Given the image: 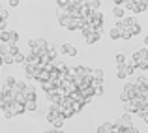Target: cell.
Returning <instances> with one entry per match:
<instances>
[{
    "instance_id": "cell-1",
    "label": "cell",
    "mask_w": 148,
    "mask_h": 133,
    "mask_svg": "<svg viewBox=\"0 0 148 133\" xmlns=\"http://www.w3.org/2000/svg\"><path fill=\"white\" fill-rule=\"evenodd\" d=\"M43 69V66H32V64H25V75L28 77V79H36L38 77V73Z\"/></svg>"
},
{
    "instance_id": "cell-2",
    "label": "cell",
    "mask_w": 148,
    "mask_h": 133,
    "mask_svg": "<svg viewBox=\"0 0 148 133\" xmlns=\"http://www.w3.org/2000/svg\"><path fill=\"white\" fill-rule=\"evenodd\" d=\"M124 105H126V111H127V112H137L139 109H143L141 96H137V97H133V99H130L127 103H124Z\"/></svg>"
},
{
    "instance_id": "cell-3",
    "label": "cell",
    "mask_w": 148,
    "mask_h": 133,
    "mask_svg": "<svg viewBox=\"0 0 148 133\" xmlns=\"http://www.w3.org/2000/svg\"><path fill=\"white\" fill-rule=\"evenodd\" d=\"M143 60H148V49H139V51L133 53V66L135 68H137V64L143 62Z\"/></svg>"
},
{
    "instance_id": "cell-4",
    "label": "cell",
    "mask_w": 148,
    "mask_h": 133,
    "mask_svg": "<svg viewBox=\"0 0 148 133\" xmlns=\"http://www.w3.org/2000/svg\"><path fill=\"white\" fill-rule=\"evenodd\" d=\"M60 116V105L58 103H53V107L47 111V122H53L54 118H58Z\"/></svg>"
},
{
    "instance_id": "cell-5",
    "label": "cell",
    "mask_w": 148,
    "mask_h": 133,
    "mask_svg": "<svg viewBox=\"0 0 148 133\" xmlns=\"http://www.w3.org/2000/svg\"><path fill=\"white\" fill-rule=\"evenodd\" d=\"M116 124H118L120 128H124V130H130V128L133 126V122H131V116H130V114H122V116L118 118V122H116Z\"/></svg>"
},
{
    "instance_id": "cell-6",
    "label": "cell",
    "mask_w": 148,
    "mask_h": 133,
    "mask_svg": "<svg viewBox=\"0 0 148 133\" xmlns=\"http://www.w3.org/2000/svg\"><path fill=\"white\" fill-rule=\"evenodd\" d=\"M60 53H64V54H68V56H75L79 51H77V47L75 45H71V43H62V49H60Z\"/></svg>"
},
{
    "instance_id": "cell-7",
    "label": "cell",
    "mask_w": 148,
    "mask_h": 133,
    "mask_svg": "<svg viewBox=\"0 0 148 133\" xmlns=\"http://www.w3.org/2000/svg\"><path fill=\"white\" fill-rule=\"evenodd\" d=\"M10 107H11V111L15 112V114H23V112H26V109H25V103H19V101H10Z\"/></svg>"
},
{
    "instance_id": "cell-8",
    "label": "cell",
    "mask_w": 148,
    "mask_h": 133,
    "mask_svg": "<svg viewBox=\"0 0 148 133\" xmlns=\"http://www.w3.org/2000/svg\"><path fill=\"white\" fill-rule=\"evenodd\" d=\"M23 94L26 96V99H36V88H34V84H26Z\"/></svg>"
},
{
    "instance_id": "cell-9",
    "label": "cell",
    "mask_w": 148,
    "mask_h": 133,
    "mask_svg": "<svg viewBox=\"0 0 148 133\" xmlns=\"http://www.w3.org/2000/svg\"><path fill=\"white\" fill-rule=\"evenodd\" d=\"M34 81H38V83H45V81H51V71L47 69H41L40 73H38V77Z\"/></svg>"
},
{
    "instance_id": "cell-10",
    "label": "cell",
    "mask_w": 148,
    "mask_h": 133,
    "mask_svg": "<svg viewBox=\"0 0 148 133\" xmlns=\"http://www.w3.org/2000/svg\"><path fill=\"white\" fill-rule=\"evenodd\" d=\"M60 105V103H58ZM60 114L64 116V118H71L73 114H75V111H73L71 107H66V105H60Z\"/></svg>"
},
{
    "instance_id": "cell-11",
    "label": "cell",
    "mask_w": 148,
    "mask_h": 133,
    "mask_svg": "<svg viewBox=\"0 0 148 133\" xmlns=\"http://www.w3.org/2000/svg\"><path fill=\"white\" fill-rule=\"evenodd\" d=\"M112 131H114V124L111 122H105L98 128V133H112Z\"/></svg>"
},
{
    "instance_id": "cell-12",
    "label": "cell",
    "mask_w": 148,
    "mask_h": 133,
    "mask_svg": "<svg viewBox=\"0 0 148 133\" xmlns=\"http://www.w3.org/2000/svg\"><path fill=\"white\" fill-rule=\"evenodd\" d=\"M135 86H137V90H145L148 88V77H137V81H135Z\"/></svg>"
},
{
    "instance_id": "cell-13",
    "label": "cell",
    "mask_w": 148,
    "mask_h": 133,
    "mask_svg": "<svg viewBox=\"0 0 148 133\" xmlns=\"http://www.w3.org/2000/svg\"><path fill=\"white\" fill-rule=\"evenodd\" d=\"M8 36H10V40H8L10 45H17L19 43V34L15 32V30H8Z\"/></svg>"
},
{
    "instance_id": "cell-14",
    "label": "cell",
    "mask_w": 148,
    "mask_h": 133,
    "mask_svg": "<svg viewBox=\"0 0 148 133\" xmlns=\"http://www.w3.org/2000/svg\"><path fill=\"white\" fill-rule=\"evenodd\" d=\"M99 36H101L99 32H92V34H88V36H84V38H86V43L92 45V43H96V41L99 40Z\"/></svg>"
},
{
    "instance_id": "cell-15",
    "label": "cell",
    "mask_w": 148,
    "mask_h": 133,
    "mask_svg": "<svg viewBox=\"0 0 148 133\" xmlns=\"http://www.w3.org/2000/svg\"><path fill=\"white\" fill-rule=\"evenodd\" d=\"M56 17H58V21L64 17H69V10L68 8H56Z\"/></svg>"
},
{
    "instance_id": "cell-16",
    "label": "cell",
    "mask_w": 148,
    "mask_h": 133,
    "mask_svg": "<svg viewBox=\"0 0 148 133\" xmlns=\"http://www.w3.org/2000/svg\"><path fill=\"white\" fill-rule=\"evenodd\" d=\"M36 107H38L36 99H26V103H25V109H26V112H32V111H36Z\"/></svg>"
},
{
    "instance_id": "cell-17",
    "label": "cell",
    "mask_w": 148,
    "mask_h": 133,
    "mask_svg": "<svg viewBox=\"0 0 148 133\" xmlns=\"http://www.w3.org/2000/svg\"><path fill=\"white\" fill-rule=\"evenodd\" d=\"M124 10H126L124 6H116L114 10H112V15H114L116 19H124Z\"/></svg>"
},
{
    "instance_id": "cell-18",
    "label": "cell",
    "mask_w": 148,
    "mask_h": 133,
    "mask_svg": "<svg viewBox=\"0 0 148 133\" xmlns=\"http://www.w3.org/2000/svg\"><path fill=\"white\" fill-rule=\"evenodd\" d=\"M109 36H111V40H120V38H122V32H120V30L114 26V28L109 30Z\"/></svg>"
},
{
    "instance_id": "cell-19",
    "label": "cell",
    "mask_w": 148,
    "mask_h": 133,
    "mask_svg": "<svg viewBox=\"0 0 148 133\" xmlns=\"http://www.w3.org/2000/svg\"><path fill=\"white\" fill-rule=\"evenodd\" d=\"M47 54H49V58L51 60H54V58H56V54H58V51H56V47L54 45H47Z\"/></svg>"
},
{
    "instance_id": "cell-20",
    "label": "cell",
    "mask_w": 148,
    "mask_h": 133,
    "mask_svg": "<svg viewBox=\"0 0 148 133\" xmlns=\"http://www.w3.org/2000/svg\"><path fill=\"white\" fill-rule=\"evenodd\" d=\"M10 43L8 41H0V56H4V54H8L10 53Z\"/></svg>"
},
{
    "instance_id": "cell-21",
    "label": "cell",
    "mask_w": 148,
    "mask_h": 133,
    "mask_svg": "<svg viewBox=\"0 0 148 133\" xmlns=\"http://www.w3.org/2000/svg\"><path fill=\"white\" fill-rule=\"evenodd\" d=\"M36 43H38V49H40V51H47V45H49V43L43 40V38H36ZM38 49H36V51H38Z\"/></svg>"
},
{
    "instance_id": "cell-22",
    "label": "cell",
    "mask_w": 148,
    "mask_h": 133,
    "mask_svg": "<svg viewBox=\"0 0 148 133\" xmlns=\"http://www.w3.org/2000/svg\"><path fill=\"white\" fill-rule=\"evenodd\" d=\"M41 88H43V92H45V94L51 92V90L54 88V81H45V83H41Z\"/></svg>"
},
{
    "instance_id": "cell-23",
    "label": "cell",
    "mask_w": 148,
    "mask_h": 133,
    "mask_svg": "<svg viewBox=\"0 0 148 133\" xmlns=\"http://www.w3.org/2000/svg\"><path fill=\"white\" fill-rule=\"evenodd\" d=\"M64 120H66V118H64V116L60 114V116H58V118H54V120H53V122H51V124H53L54 128H58V130H60V128L64 126Z\"/></svg>"
},
{
    "instance_id": "cell-24",
    "label": "cell",
    "mask_w": 148,
    "mask_h": 133,
    "mask_svg": "<svg viewBox=\"0 0 148 133\" xmlns=\"http://www.w3.org/2000/svg\"><path fill=\"white\" fill-rule=\"evenodd\" d=\"M13 60H15V64H21V62H26V54H23L21 51H19V53L13 56Z\"/></svg>"
},
{
    "instance_id": "cell-25",
    "label": "cell",
    "mask_w": 148,
    "mask_h": 133,
    "mask_svg": "<svg viewBox=\"0 0 148 133\" xmlns=\"http://www.w3.org/2000/svg\"><path fill=\"white\" fill-rule=\"evenodd\" d=\"M146 8H148V4H135L131 11H133V13H141V11H145Z\"/></svg>"
},
{
    "instance_id": "cell-26",
    "label": "cell",
    "mask_w": 148,
    "mask_h": 133,
    "mask_svg": "<svg viewBox=\"0 0 148 133\" xmlns=\"http://www.w3.org/2000/svg\"><path fill=\"white\" fill-rule=\"evenodd\" d=\"M122 69L126 71V75H133V71H135V66H133V64H124V66H122Z\"/></svg>"
},
{
    "instance_id": "cell-27",
    "label": "cell",
    "mask_w": 148,
    "mask_h": 133,
    "mask_svg": "<svg viewBox=\"0 0 148 133\" xmlns=\"http://www.w3.org/2000/svg\"><path fill=\"white\" fill-rule=\"evenodd\" d=\"M56 69H58V71H60L62 75L66 77V75H68V69H69V68H68L66 64H62V62H58V64H56Z\"/></svg>"
},
{
    "instance_id": "cell-28",
    "label": "cell",
    "mask_w": 148,
    "mask_h": 133,
    "mask_svg": "<svg viewBox=\"0 0 148 133\" xmlns=\"http://www.w3.org/2000/svg\"><path fill=\"white\" fill-rule=\"evenodd\" d=\"M15 83H17V79H15L13 75L6 77V88H13V86H15Z\"/></svg>"
},
{
    "instance_id": "cell-29",
    "label": "cell",
    "mask_w": 148,
    "mask_h": 133,
    "mask_svg": "<svg viewBox=\"0 0 148 133\" xmlns=\"http://www.w3.org/2000/svg\"><path fill=\"white\" fill-rule=\"evenodd\" d=\"M66 28H68V30H77V28H79V25H77V19H73V17H71Z\"/></svg>"
},
{
    "instance_id": "cell-30",
    "label": "cell",
    "mask_w": 148,
    "mask_h": 133,
    "mask_svg": "<svg viewBox=\"0 0 148 133\" xmlns=\"http://www.w3.org/2000/svg\"><path fill=\"white\" fill-rule=\"evenodd\" d=\"M75 77H77V68H69V69H68V75H66V79L73 81Z\"/></svg>"
},
{
    "instance_id": "cell-31",
    "label": "cell",
    "mask_w": 148,
    "mask_h": 133,
    "mask_svg": "<svg viewBox=\"0 0 148 133\" xmlns=\"http://www.w3.org/2000/svg\"><path fill=\"white\" fill-rule=\"evenodd\" d=\"M92 75H94V79H99V81H103V69H99V68H94Z\"/></svg>"
},
{
    "instance_id": "cell-32",
    "label": "cell",
    "mask_w": 148,
    "mask_h": 133,
    "mask_svg": "<svg viewBox=\"0 0 148 133\" xmlns=\"http://www.w3.org/2000/svg\"><path fill=\"white\" fill-rule=\"evenodd\" d=\"M130 30H131V34H133V36H137V34L141 32V25H139V21L135 23V25H131V26H130Z\"/></svg>"
},
{
    "instance_id": "cell-33",
    "label": "cell",
    "mask_w": 148,
    "mask_h": 133,
    "mask_svg": "<svg viewBox=\"0 0 148 133\" xmlns=\"http://www.w3.org/2000/svg\"><path fill=\"white\" fill-rule=\"evenodd\" d=\"M114 60H116V64H118V66H124V64H126V56H124V53H118Z\"/></svg>"
},
{
    "instance_id": "cell-34",
    "label": "cell",
    "mask_w": 148,
    "mask_h": 133,
    "mask_svg": "<svg viewBox=\"0 0 148 133\" xmlns=\"http://www.w3.org/2000/svg\"><path fill=\"white\" fill-rule=\"evenodd\" d=\"M2 60H4V64H15V60H13V54H4L2 56Z\"/></svg>"
},
{
    "instance_id": "cell-35",
    "label": "cell",
    "mask_w": 148,
    "mask_h": 133,
    "mask_svg": "<svg viewBox=\"0 0 148 133\" xmlns=\"http://www.w3.org/2000/svg\"><path fill=\"white\" fill-rule=\"evenodd\" d=\"M131 38H133L131 30H130V28H124V30H122V40H131Z\"/></svg>"
},
{
    "instance_id": "cell-36",
    "label": "cell",
    "mask_w": 148,
    "mask_h": 133,
    "mask_svg": "<svg viewBox=\"0 0 148 133\" xmlns=\"http://www.w3.org/2000/svg\"><path fill=\"white\" fill-rule=\"evenodd\" d=\"M99 0H90V4H88V8H90V11H94V10H99Z\"/></svg>"
},
{
    "instance_id": "cell-37",
    "label": "cell",
    "mask_w": 148,
    "mask_h": 133,
    "mask_svg": "<svg viewBox=\"0 0 148 133\" xmlns=\"http://www.w3.org/2000/svg\"><path fill=\"white\" fill-rule=\"evenodd\" d=\"M15 90H17V92H23V90L26 88V83H23V81H17V83H15V86H13Z\"/></svg>"
},
{
    "instance_id": "cell-38",
    "label": "cell",
    "mask_w": 148,
    "mask_h": 133,
    "mask_svg": "<svg viewBox=\"0 0 148 133\" xmlns=\"http://www.w3.org/2000/svg\"><path fill=\"white\" fill-rule=\"evenodd\" d=\"M116 77H118V79L120 81H122V79H126V71H124V69H122V66H118V69H116Z\"/></svg>"
},
{
    "instance_id": "cell-39",
    "label": "cell",
    "mask_w": 148,
    "mask_h": 133,
    "mask_svg": "<svg viewBox=\"0 0 148 133\" xmlns=\"http://www.w3.org/2000/svg\"><path fill=\"white\" fill-rule=\"evenodd\" d=\"M71 4V0H56V6L58 8H68Z\"/></svg>"
},
{
    "instance_id": "cell-40",
    "label": "cell",
    "mask_w": 148,
    "mask_h": 133,
    "mask_svg": "<svg viewBox=\"0 0 148 133\" xmlns=\"http://www.w3.org/2000/svg\"><path fill=\"white\" fill-rule=\"evenodd\" d=\"M83 107H84V105L83 103H77V101H73V103H71V109L75 112H81V109H83Z\"/></svg>"
},
{
    "instance_id": "cell-41",
    "label": "cell",
    "mask_w": 148,
    "mask_h": 133,
    "mask_svg": "<svg viewBox=\"0 0 148 133\" xmlns=\"http://www.w3.org/2000/svg\"><path fill=\"white\" fill-rule=\"evenodd\" d=\"M92 32H94V28H92V25H86V26L83 28V34H84V36H88V34H92Z\"/></svg>"
},
{
    "instance_id": "cell-42",
    "label": "cell",
    "mask_w": 148,
    "mask_h": 133,
    "mask_svg": "<svg viewBox=\"0 0 148 133\" xmlns=\"http://www.w3.org/2000/svg\"><path fill=\"white\" fill-rule=\"evenodd\" d=\"M8 15H10V13H8V10H6V8H2V10H0V19H2V21H6Z\"/></svg>"
},
{
    "instance_id": "cell-43",
    "label": "cell",
    "mask_w": 148,
    "mask_h": 133,
    "mask_svg": "<svg viewBox=\"0 0 148 133\" xmlns=\"http://www.w3.org/2000/svg\"><path fill=\"white\" fill-rule=\"evenodd\" d=\"M28 47H30V51H36V49H38L36 40H28Z\"/></svg>"
},
{
    "instance_id": "cell-44",
    "label": "cell",
    "mask_w": 148,
    "mask_h": 133,
    "mask_svg": "<svg viewBox=\"0 0 148 133\" xmlns=\"http://www.w3.org/2000/svg\"><path fill=\"white\" fill-rule=\"evenodd\" d=\"M137 68H139V69H148V60L139 62V64H137Z\"/></svg>"
},
{
    "instance_id": "cell-45",
    "label": "cell",
    "mask_w": 148,
    "mask_h": 133,
    "mask_svg": "<svg viewBox=\"0 0 148 133\" xmlns=\"http://www.w3.org/2000/svg\"><path fill=\"white\" fill-rule=\"evenodd\" d=\"M69 19H71V17H64V19H60V21H58V23H60V26H64V28H66V26H68V23H69Z\"/></svg>"
},
{
    "instance_id": "cell-46",
    "label": "cell",
    "mask_w": 148,
    "mask_h": 133,
    "mask_svg": "<svg viewBox=\"0 0 148 133\" xmlns=\"http://www.w3.org/2000/svg\"><path fill=\"white\" fill-rule=\"evenodd\" d=\"M94 92H96V96H103V86H101V84H99V86H96Z\"/></svg>"
},
{
    "instance_id": "cell-47",
    "label": "cell",
    "mask_w": 148,
    "mask_h": 133,
    "mask_svg": "<svg viewBox=\"0 0 148 133\" xmlns=\"http://www.w3.org/2000/svg\"><path fill=\"white\" fill-rule=\"evenodd\" d=\"M10 6L11 8H17L19 6V0H10Z\"/></svg>"
},
{
    "instance_id": "cell-48",
    "label": "cell",
    "mask_w": 148,
    "mask_h": 133,
    "mask_svg": "<svg viewBox=\"0 0 148 133\" xmlns=\"http://www.w3.org/2000/svg\"><path fill=\"white\" fill-rule=\"evenodd\" d=\"M6 30V21H0V32H4Z\"/></svg>"
},
{
    "instance_id": "cell-49",
    "label": "cell",
    "mask_w": 148,
    "mask_h": 133,
    "mask_svg": "<svg viewBox=\"0 0 148 133\" xmlns=\"http://www.w3.org/2000/svg\"><path fill=\"white\" fill-rule=\"evenodd\" d=\"M127 133H139V130H137V128H135V126H131L130 130H127Z\"/></svg>"
},
{
    "instance_id": "cell-50",
    "label": "cell",
    "mask_w": 148,
    "mask_h": 133,
    "mask_svg": "<svg viewBox=\"0 0 148 133\" xmlns=\"http://www.w3.org/2000/svg\"><path fill=\"white\" fill-rule=\"evenodd\" d=\"M133 4H148V0H133Z\"/></svg>"
},
{
    "instance_id": "cell-51",
    "label": "cell",
    "mask_w": 148,
    "mask_h": 133,
    "mask_svg": "<svg viewBox=\"0 0 148 133\" xmlns=\"http://www.w3.org/2000/svg\"><path fill=\"white\" fill-rule=\"evenodd\" d=\"M145 45H148V34H146V38H145Z\"/></svg>"
},
{
    "instance_id": "cell-52",
    "label": "cell",
    "mask_w": 148,
    "mask_h": 133,
    "mask_svg": "<svg viewBox=\"0 0 148 133\" xmlns=\"http://www.w3.org/2000/svg\"><path fill=\"white\" fill-rule=\"evenodd\" d=\"M71 2H75V4H81V2H83V0H71Z\"/></svg>"
},
{
    "instance_id": "cell-53",
    "label": "cell",
    "mask_w": 148,
    "mask_h": 133,
    "mask_svg": "<svg viewBox=\"0 0 148 133\" xmlns=\"http://www.w3.org/2000/svg\"><path fill=\"white\" fill-rule=\"evenodd\" d=\"M4 64V60H2V56H0V66H2Z\"/></svg>"
},
{
    "instance_id": "cell-54",
    "label": "cell",
    "mask_w": 148,
    "mask_h": 133,
    "mask_svg": "<svg viewBox=\"0 0 148 133\" xmlns=\"http://www.w3.org/2000/svg\"><path fill=\"white\" fill-rule=\"evenodd\" d=\"M45 133H53V130H49V131H45Z\"/></svg>"
},
{
    "instance_id": "cell-55",
    "label": "cell",
    "mask_w": 148,
    "mask_h": 133,
    "mask_svg": "<svg viewBox=\"0 0 148 133\" xmlns=\"http://www.w3.org/2000/svg\"><path fill=\"white\" fill-rule=\"evenodd\" d=\"M2 8H4V6H2V4H0V10H2Z\"/></svg>"
},
{
    "instance_id": "cell-56",
    "label": "cell",
    "mask_w": 148,
    "mask_h": 133,
    "mask_svg": "<svg viewBox=\"0 0 148 133\" xmlns=\"http://www.w3.org/2000/svg\"><path fill=\"white\" fill-rule=\"evenodd\" d=\"M0 21H2V19H0Z\"/></svg>"
}]
</instances>
